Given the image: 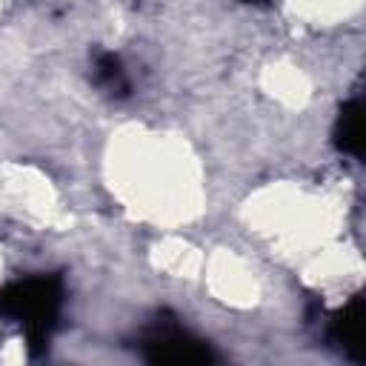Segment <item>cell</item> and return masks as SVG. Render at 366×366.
<instances>
[{
	"label": "cell",
	"mask_w": 366,
	"mask_h": 366,
	"mask_svg": "<svg viewBox=\"0 0 366 366\" xmlns=\"http://www.w3.org/2000/svg\"><path fill=\"white\" fill-rule=\"evenodd\" d=\"M63 309V280L57 274H31L0 292V317L17 323L31 352H43L51 340Z\"/></svg>",
	"instance_id": "obj_1"
},
{
	"label": "cell",
	"mask_w": 366,
	"mask_h": 366,
	"mask_svg": "<svg viewBox=\"0 0 366 366\" xmlns=\"http://www.w3.org/2000/svg\"><path fill=\"white\" fill-rule=\"evenodd\" d=\"M140 352L152 363H209L214 360V352L186 332L180 323L157 320L152 323L140 337Z\"/></svg>",
	"instance_id": "obj_2"
},
{
	"label": "cell",
	"mask_w": 366,
	"mask_h": 366,
	"mask_svg": "<svg viewBox=\"0 0 366 366\" xmlns=\"http://www.w3.org/2000/svg\"><path fill=\"white\" fill-rule=\"evenodd\" d=\"M326 337L352 360H363V300L352 297L326 326Z\"/></svg>",
	"instance_id": "obj_3"
},
{
	"label": "cell",
	"mask_w": 366,
	"mask_h": 366,
	"mask_svg": "<svg viewBox=\"0 0 366 366\" xmlns=\"http://www.w3.org/2000/svg\"><path fill=\"white\" fill-rule=\"evenodd\" d=\"M335 143L343 154H352V157L363 154V106L357 97L343 103L335 123Z\"/></svg>",
	"instance_id": "obj_4"
},
{
	"label": "cell",
	"mask_w": 366,
	"mask_h": 366,
	"mask_svg": "<svg viewBox=\"0 0 366 366\" xmlns=\"http://www.w3.org/2000/svg\"><path fill=\"white\" fill-rule=\"evenodd\" d=\"M94 83H97L106 94H112V97H126V94L132 92L129 74H126L120 57L112 54V51H100V54L94 57Z\"/></svg>",
	"instance_id": "obj_5"
},
{
	"label": "cell",
	"mask_w": 366,
	"mask_h": 366,
	"mask_svg": "<svg viewBox=\"0 0 366 366\" xmlns=\"http://www.w3.org/2000/svg\"><path fill=\"white\" fill-rule=\"evenodd\" d=\"M249 3H252V0H249Z\"/></svg>",
	"instance_id": "obj_6"
}]
</instances>
